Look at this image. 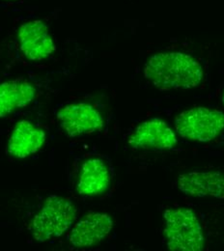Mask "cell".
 Here are the masks:
<instances>
[{"label": "cell", "mask_w": 224, "mask_h": 251, "mask_svg": "<svg viewBox=\"0 0 224 251\" xmlns=\"http://www.w3.org/2000/svg\"><path fill=\"white\" fill-rule=\"evenodd\" d=\"M178 188L192 197L224 199V172H190L180 175Z\"/></svg>", "instance_id": "9c48e42d"}, {"label": "cell", "mask_w": 224, "mask_h": 251, "mask_svg": "<svg viewBox=\"0 0 224 251\" xmlns=\"http://www.w3.org/2000/svg\"><path fill=\"white\" fill-rule=\"evenodd\" d=\"M144 75L159 90L169 91L198 86L204 72L201 64L192 55L168 51L151 56L145 64Z\"/></svg>", "instance_id": "6da1fadb"}, {"label": "cell", "mask_w": 224, "mask_h": 251, "mask_svg": "<svg viewBox=\"0 0 224 251\" xmlns=\"http://www.w3.org/2000/svg\"><path fill=\"white\" fill-rule=\"evenodd\" d=\"M110 184L109 170L103 160L90 158L82 166L76 189L81 195L95 196L104 192Z\"/></svg>", "instance_id": "8fae6325"}, {"label": "cell", "mask_w": 224, "mask_h": 251, "mask_svg": "<svg viewBox=\"0 0 224 251\" xmlns=\"http://www.w3.org/2000/svg\"><path fill=\"white\" fill-rule=\"evenodd\" d=\"M177 132L184 138L209 142L224 129V113L207 107H194L180 113L175 119Z\"/></svg>", "instance_id": "277c9868"}, {"label": "cell", "mask_w": 224, "mask_h": 251, "mask_svg": "<svg viewBox=\"0 0 224 251\" xmlns=\"http://www.w3.org/2000/svg\"><path fill=\"white\" fill-rule=\"evenodd\" d=\"M21 50L32 61H41L50 56L56 50L47 25L42 21L24 24L18 33Z\"/></svg>", "instance_id": "52a82bcc"}, {"label": "cell", "mask_w": 224, "mask_h": 251, "mask_svg": "<svg viewBox=\"0 0 224 251\" xmlns=\"http://www.w3.org/2000/svg\"><path fill=\"white\" fill-rule=\"evenodd\" d=\"M56 119L69 137H79L99 131L103 126L100 111L91 104L78 102L62 107L56 113Z\"/></svg>", "instance_id": "5b68a950"}, {"label": "cell", "mask_w": 224, "mask_h": 251, "mask_svg": "<svg viewBox=\"0 0 224 251\" xmlns=\"http://www.w3.org/2000/svg\"><path fill=\"white\" fill-rule=\"evenodd\" d=\"M113 225V220L107 214L89 213L73 227L69 242L77 249L93 247L108 236Z\"/></svg>", "instance_id": "ba28073f"}, {"label": "cell", "mask_w": 224, "mask_h": 251, "mask_svg": "<svg viewBox=\"0 0 224 251\" xmlns=\"http://www.w3.org/2000/svg\"><path fill=\"white\" fill-rule=\"evenodd\" d=\"M223 101H224V97H223Z\"/></svg>", "instance_id": "4fadbf2b"}, {"label": "cell", "mask_w": 224, "mask_h": 251, "mask_svg": "<svg viewBox=\"0 0 224 251\" xmlns=\"http://www.w3.org/2000/svg\"><path fill=\"white\" fill-rule=\"evenodd\" d=\"M164 237L167 248L174 251H201L205 247L203 230L196 214L188 208L164 212Z\"/></svg>", "instance_id": "3957f363"}, {"label": "cell", "mask_w": 224, "mask_h": 251, "mask_svg": "<svg viewBox=\"0 0 224 251\" xmlns=\"http://www.w3.org/2000/svg\"><path fill=\"white\" fill-rule=\"evenodd\" d=\"M76 215L77 210L70 199L57 195L49 196L33 219V238L44 243L61 237L73 226Z\"/></svg>", "instance_id": "7a4b0ae2"}, {"label": "cell", "mask_w": 224, "mask_h": 251, "mask_svg": "<svg viewBox=\"0 0 224 251\" xmlns=\"http://www.w3.org/2000/svg\"><path fill=\"white\" fill-rule=\"evenodd\" d=\"M37 90L31 83L23 79L0 83V118L31 103Z\"/></svg>", "instance_id": "7c38bea8"}, {"label": "cell", "mask_w": 224, "mask_h": 251, "mask_svg": "<svg viewBox=\"0 0 224 251\" xmlns=\"http://www.w3.org/2000/svg\"><path fill=\"white\" fill-rule=\"evenodd\" d=\"M177 142V136L172 128L158 118L137 126L128 138L129 146L137 150H170L175 147Z\"/></svg>", "instance_id": "8992f818"}, {"label": "cell", "mask_w": 224, "mask_h": 251, "mask_svg": "<svg viewBox=\"0 0 224 251\" xmlns=\"http://www.w3.org/2000/svg\"><path fill=\"white\" fill-rule=\"evenodd\" d=\"M46 138V132L43 128L27 120H23L15 126L11 132L7 153L17 158L29 157L42 148Z\"/></svg>", "instance_id": "30bf717a"}]
</instances>
